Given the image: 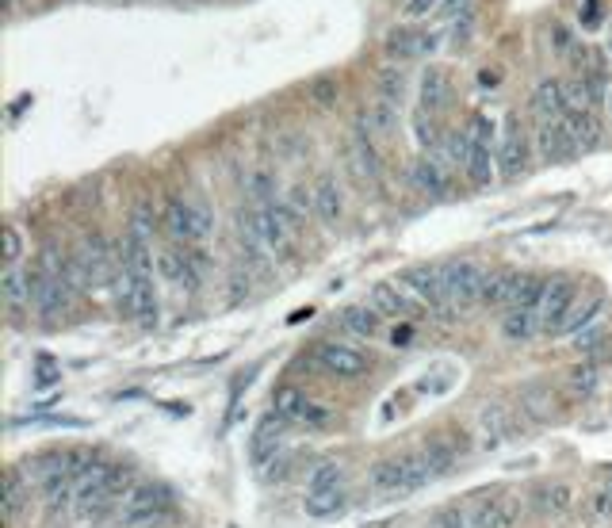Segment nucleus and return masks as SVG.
I'll return each instance as SVG.
<instances>
[{"instance_id": "nucleus-1", "label": "nucleus", "mask_w": 612, "mask_h": 528, "mask_svg": "<svg viewBox=\"0 0 612 528\" xmlns=\"http://www.w3.org/2000/svg\"><path fill=\"white\" fill-rule=\"evenodd\" d=\"M433 483V467L425 460V452L417 456H391L372 467V486L379 494H406L417 486Z\"/></svg>"}, {"instance_id": "nucleus-2", "label": "nucleus", "mask_w": 612, "mask_h": 528, "mask_svg": "<svg viewBox=\"0 0 612 528\" xmlns=\"http://www.w3.org/2000/svg\"><path fill=\"white\" fill-rule=\"evenodd\" d=\"M173 513V490L161 483H142L131 486V494L119 506V525L123 528H142L153 521H165Z\"/></svg>"}, {"instance_id": "nucleus-3", "label": "nucleus", "mask_w": 612, "mask_h": 528, "mask_svg": "<svg viewBox=\"0 0 612 528\" xmlns=\"http://www.w3.org/2000/svg\"><path fill=\"white\" fill-rule=\"evenodd\" d=\"M306 513L310 517H329L345 506V471L337 460H322L310 471V483H306Z\"/></svg>"}, {"instance_id": "nucleus-4", "label": "nucleus", "mask_w": 612, "mask_h": 528, "mask_svg": "<svg viewBox=\"0 0 612 528\" xmlns=\"http://www.w3.org/2000/svg\"><path fill=\"white\" fill-rule=\"evenodd\" d=\"M471 161H467V180L475 188H486L498 180V150H494V123L486 115H475L471 119Z\"/></svg>"}, {"instance_id": "nucleus-5", "label": "nucleus", "mask_w": 612, "mask_h": 528, "mask_svg": "<svg viewBox=\"0 0 612 528\" xmlns=\"http://www.w3.org/2000/svg\"><path fill=\"white\" fill-rule=\"evenodd\" d=\"M165 226H169V234H173L176 242L196 245L211 234V211L203 203H196V199L169 196V203H165Z\"/></svg>"}, {"instance_id": "nucleus-6", "label": "nucleus", "mask_w": 612, "mask_h": 528, "mask_svg": "<svg viewBox=\"0 0 612 528\" xmlns=\"http://www.w3.org/2000/svg\"><path fill=\"white\" fill-rule=\"evenodd\" d=\"M471 528H513L521 521V498L517 494H475L463 502Z\"/></svg>"}, {"instance_id": "nucleus-7", "label": "nucleus", "mask_w": 612, "mask_h": 528, "mask_svg": "<svg viewBox=\"0 0 612 528\" xmlns=\"http://www.w3.org/2000/svg\"><path fill=\"white\" fill-rule=\"evenodd\" d=\"M486 276L479 264L471 261H448L440 264V284H444V295L452 307H471L482 299V287H486Z\"/></svg>"}, {"instance_id": "nucleus-8", "label": "nucleus", "mask_w": 612, "mask_h": 528, "mask_svg": "<svg viewBox=\"0 0 612 528\" xmlns=\"http://www.w3.org/2000/svg\"><path fill=\"white\" fill-rule=\"evenodd\" d=\"M402 287L414 295V299H421L425 307L437 314L440 322H452V303H448V295H444V284H440V264H417V268H410L406 276H402Z\"/></svg>"}, {"instance_id": "nucleus-9", "label": "nucleus", "mask_w": 612, "mask_h": 528, "mask_svg": "<svg viewBox=\"0 0 612 528\" xmlns=\"http://www.w3.org/2000/svg\"><path fill=\"white\" fill-rule=\"evenodd\" d=\"M440 50V35L433 31H417V27H394L387 31V39H383V54L398 62V66H406V62H421V58H429V54H437Z\"/></svg>"}, {"instance_id": "nucleus-10", "label": "nucleus", "mask_w": 612, "mask_h": 528, "mask_svg": "<svg viewBox=\"0 0 612 528\" xmlns=\"http://www.w3.org/2000/svg\"><path fill=\"white\" fill-rule=\"evenodd\" d=\"M73 276L81 287H108L115 280V264H111V249L104 238H88L77 257H73Z\"/></svg>"}, {"instance_id": "nucleus-11", "label": "nucleus", "mask_w": 612, "mask_h": 528, "mask_svg": "<svg viewBox=\"0 0 612 528\" xmlns=\"http://www.w3.org/2000/svg\"><path fill=\"white\" fill-rule=\"evenodd\" d=\"M314 364L333 375V379H360V375L368 372V356L360 349H352V345H345V341H322L314 349Z\"/></svg>"}, {"instance_id": "nucleus-12", "label": "nucleus", "mask_w": 612, "mask_h": 528, "mask_svg": "<svg viewBox=\"0 0 612 528\" xmlns=\"http://www.w3.org/2000/svg\"><path fill=\"white\" fill-rule=\"evenodd\" d=\"M528 169V134L521 127V119L513 115L509 123H505L502 131V142H498V176L502 180H513V176H521Z\"/></svg>"}, {"instance_id": "nucleus-13", "label": "nucleus", "mask_w": 612, "mask_h": 528, "mask_svg": "<svg viewBox=\"0 0 612 528\" xmlns=\"http://www.w3.org/2000/svg\"><path fill=\"white\" fill-rule=\"evenodd\" d=\"M157 276L169 280L173 287H188L192 291L199 284V261L188 249H176V245L157 249Z\"/></svg>"}, {"instance_id": "nucleus-14", "label": "nucleus", "mask_w": 612, "mask_h": 528, "mask_svg": "<svg viewBox=\"0 0 612 528\" xmlns=\"http://www.w3.org/2000/svg\"><path fill=\"white\" fill-rule=\"evenodd\" d=\"M284 425L287 421L272 410L268 418H261V425L253 429V437H249V456L257 467H268V463H276L280 456V448H284Z\"/></svg>"}, {"instance_id": "nucleus-15", "label": "nucleus", "mask_w": 612, "mask_h": 528, "mask_svg": "<svg viewBox=\"0 0 612 528\" xmlns=\"http://www.w3.org/2000/svg\"><path fill=\"white\" fill-rule=\"evenodd\" d=\"M536 154L544 161H567L570 154H578V142L563 119H540L536 127Z\"/></svg>"}, {"instance_id": "nucleus-16", "label": "nucleus", "mask_w": 612, "mask_h": 528, "mask_svg": "<svg viewBox=\"0 0 612 528\" xmlns=\"http://www.w3.org/2000/svg\"><path fill=\"white\" fill-rule=\"evenodd\" d=\"M410 180H414L417 192H425L429 199H444L448 196V188H452V169L440 161L437 154L429 157H417L414 169H410Z\"/></svg>"}, {"instance_id": "nucleus-17", "label": "nucleus", "mask_w": 612, "mask_h": 528, "mask_svg": "<svg viewBox=\"0 0 612 528\" xmlns=\"http://www.w3.org/2000/svg\"><path fill=\"white\" fill-rule=\"evenodd\" d=\"M574 299H578V287L570 284V280H551L544 291V303H540V330L544 333L559 330V322H563V314L570 310Z\"/></svg>"}, {"instance_id": "nucleus-18", "label": "nucleus", "mask_w": 612, "mask_h": 528, "mask_svg": "<svg viewBox=\"0 0 612 528\" xmlns=\"http://www.w3.org/2000/svg\"><path fill=\"white\" fill-rule=\"evenodd\" d=\"M352 150H356V161H360L364 176H372L375 184H379L383 180V161H379V150H375V127L368 115H360L352 123Z\"/></svg>"}, {"instance_id": "nucleus-19", "label": "nucleus", "mask_w": 612, "mask_h": 528, "mask_svg": "<svg viewBox=\"0 0 612 528\" xmlns=\"http://www.w3.org/2000/svg\"><path fill=\"white\" fill-rule=\"evenodd\" d=\"M570 104H574V100H570V88L563 85V81H555V77H551V81H540L536 92H532V115H536V119H563L570 111Z\"/></svg>"}, {"instance_id": "nucleus-20", "label": "nucleus", "mask_w": 612, "mask_h": 528, "mask_svg": "<svg viewBox=\"0 0 612 528\" xmlns=\"http://www.w3.org/2000/svg\"><path fill=\"white\" fill-rule=\"evenodd\" d=\"M276 414L284 421H306V425H322L326 421V410H318L303 391H295V387H284L280 395H276Z\"/></svg>"}, {"instance_id": "nucleus-21", "label": "nucleus", "mask_w": 612, "mask_h": 528, "mask_svg": "<svg viewBox=\"0 0 612 528\" xmlns=\"http://www.w3.org/2000/svg\"><path fill=\"white\" fill-rule=\"evenodd\" d=\"M448 96H452L448 77H444L437 66H429L425 73H421V88H417V111L437 115L440 108H448Z\"/></svg>"}, {"instance_id": "nucleus-22", "label": "nucleus", "mask_w": 612, "mask_h": 528, "mask_svg": "<svg viewBox=\"0 0 612 528\" xmlns=\"http://www.w3.org/2000/svg\"><path fill=\"white\" fill-rule=\"evenodd\" d=\"M314 215L326 222V226H337L341 215H345V196H341V184H337V176H322L318 184H314Z\"/></svg>"}, {"instance_id": "nucleus-23", "label": "nucleus", "mask_w": 612, "mask_h": 528, "mask_svg": "<svg viewBox=\"0 0 612 528\" xmlns=\"http://www.w3.org/2000/svg\"><path fill=\"white\" fill-rule=\"evenodd\" d=\"M563 123H567L570 134H574L578 150H593V146H601V123H597V115H593L590 104H570V111L563 115Z\"/></svg>"}, {"instance_id": "nucleus-24", "label": "nucleus", "mask_w": 612, "mask_h": 528, "mask_svg": "<svg viewBox=\"0 0 612 528\" xmlns=\"http://www.w3.org/2000/svg\"><path fill=\"white\" fill-rule=\"evenodd\" d=\"M482 433H486V448H498L505 440L517 437V421H513V410L502 406V402H490L482 410Z\"/></svg>"}, {"instance_id": "nucleus-25", "label": "nucleus", "mask_w": 612, "mask_h": 528, "mask_svg": "<svg viewBox=\"0 0 612 528\" xmlns=\"http://www.w3.org/2000/svg\"><path fill=\"white\" fill-rule=\"evenodd\" d=\"M0 295H4V307L12 310V314H23V307H31V272L4 268V276H0Z\"/></svg>"}, {"instance_id": "nucleus-26", "label": "nucleus", "mask_w": 612, "mask_h": 528, "mask_svg": "<svg viewBox=\"0 0 612 528\" xmlns=\"http://www.w3.org/2000/svg\"><path fill=\"white\" fill-rule=\"evenodd\" d=\"M27 498H31V475H27L23 467H12L8 479H4V521H8V525L20 517V509L27 506Z\"/></svg>"}, {"instance_id": "nucleus-27", "label": "nucleus", "mask_w": 612, "mask_h": 528, "mask_svg": "<svg viewBox=\"0 0 612 528\" xmlns=\"http://www.w3.org/2000/svg\"><path fill=\"white\" fill-rule=\"evenodd\" d=\"M521 272H498V276H486V287H482V303L486 307H513V295L521 287Z\"/></svg>"}, {"instance_id": "nucleus-28", "label": "nucleus", "mask_w": 612, "mask_h": 528, "mask_svg": "<svg viewBox=\"0 0 612 528\" xmlns=\"http://www.w3.org/2000/svg\"><path fill=\"white\" fill-rule=\"evenodd\" d=\"M437 157L452 173H467V161H471V131L444 134V142L437 146Z\"/></svg>"}, {"instance_id": "nucleus-29", "label": "nucleus", "mask_w": 612, "mask_h": 528, "mask_svg": "<svg viewBox=\"0 0 612 528\" xmlns=\"http://www.w3.org/2000/svg\"><path fill=\"white\" fill-rule=\"evenodd\" d=\"M570 506H574V494H570V486H563V483L540 486V490L532 494V509H536L540 517H563Z\"/></svg>"}, {"instance_id": "nucleus-30", "label": "nucleus", "mask_w": 612, "mask_h": 528, "mask_svg": "<svg viewBox=\"0 0 612 528\" xmlns=\"http://www.w3.org/2000/svg\"><path fill=\"white\" fill-rule=\"evenodd\" d=\"M540 333V314L536 310H509L502 318V337L513 345H525Z\"/></svg>"}, {"instance_id": "nucleus-31", "label": "nucleus", "mask_w": 612, "mask_h": 528, "mask_svg": "<svg viewBox=\"0 0 612 528\" xmlns=\"http://www.w3.org/2000/svg\"><path fill=\"white\" fill-rule=\"evenodd\" d=\"M597 310H601V295H578L570 310L563 314V322H559V330L555 337H563V333H578L582 326H590L593 318H597Z\"/></svg>"}, {"instance_id": "nucleus-32", "label": "nucleus", "mask_w": 612, "mask_h": 528, "mask_svg": "<svg viewBox=\"0 0 612 528\" xmlns=\"http://www.w3.org/2000/svg\"><path fill=\"white\" fill-rule=\"evenodd\" d=\"M368 303H372L383 318H406V314H410V303H406V295L398 291V284H375L372 295H368Z\"/></svg>"}, {"instance_id": "nucleus-33", "label": "nucleus", "mask_w": 612, "mask_h": 528, "mask_svg": "<svg viewBox=\"0 0 612 528\" xmlns=\"http://www.w3.org/2000/svg\"><path fill=\"white\" fill-rule=\"evenodd\" d=\"M341 326L349 333H356V337H375L379 326H383V314L372 303L368 307H345L341 310Z\"/></svg>"}, {"instance_id": "nucleus-34", "label": "nucleus", "mask_w": 612, "mask_h": 528, "mask_svg": "<svg viewBox=\"0 0 612 528\" xmlns=\"http://www.w3.org/2000/svg\"><path fill=\"white\" fill-rule=\"evenodd\" d=\"M375 92H379L383 100H391L394 108H402V104H406V69L387 66L379 77H375Z\"/></svg>"}, {"instance_id": "nucleus-35", "label": "nucleus", "mask_w": 612, "mask_h": 528, "mask_svg": "<svg viewBox=\"0 0 612 528\" xmlns=\"http://www.w3.org/2000/svg\"><path fill=\"white\" fill-rule=\"evenodd\" d=\"M551 387H544V383H532V387H525L521 391V410H525L532 421H547L551 418Z\"/></svg>"}, {"instance_id": "nucleus-36", "label": "nucleus", "mask_w": 612, "mask_h": 528, "mask_svg": "<svg viewBox=\"0 0 612 528\" xmlns=\"http://www.w3.org/2000/svg\"><path fill=\"white\" fill-rule=\"evenodd\" d=\"M544 291H547L544 276H525V280H521V287H517V295H513V307H509V310H536V314H540Z\"/></svg>"}, {"instance_id": "nucleus-37", "label": "nucleus", "mask_w": 612, "mask_h": 528, "mask_svg": "<svg viewBox=\"0 0 612 528\" xmlns=\"http://www.w3.org/2000/svg\"><path fill=\"white\" fill-rule=\"evenodd\" d=\"M245 188H249V199H253L257 207H264V203H276V176L264 173V169H257V173H249V180H245Z\"/></svg>"}, {"instance_id": "nucleus-38", "label": "nucleus", "mask_w": 612, "mask_h": 528, "mask_svg": "<svg viewBox=\"0 0 612 528\" xmlns=\"http://www.w3.org/2000/svg\"><path fill=\"white\" fill-rule=\"evenodd\" d=\"M398 111H402V108H394L391 100H383V96H379V100H375V104H372V108H368V111H364V115L372 119L375 131L391 134L394 127H398Z\"/></svg>"}, {"instance_id": "nucleus-39", "label": "nucleus", "mask_w": 612, "mask_h": 528, "mask_svg": "<svg viewBox=\"0 0 612 528\" xmlns=\"http://www.w3.org/2000/svg\"><path fill=\"white\" fill-rule=\"evenodd\" d=\"M471 39H475V12H471V16H459V20H452L448 46H452V50H467V46H471Z\"/></svg>"}, {"instance_id": "nucleus-40", "label": "nucleus", "mask_w": 612, "mask_h": 528, "mask_svg": "<svg viewBox=\"0 0 612 528\" xmlns=\"http://www.w3.org/2000/svg\"><path fill=\"white\" fill-rule=\"evenodd\" d=\"M570 387H574V395H593L597 391V368L593 364L570 368Z\"/></svg>"}, {"instance_id": "nucleus-41", "label": "nucleus", "mask_w": 612, "mask_h": 528, "mask_svg": "<svg viewBox=\"0 0 612 528\" xmlns=\"http://www.w3.org/2000/svg\"><path fill=\"white\" fill-rule=\"evenodd\" d=\"M20 253H23V234L20 226H4V268H16L20 264Z\"/></svg>"}, {"instance_id": "nucleus-42", "label": "nucleus", "mask_w": 612, "mask_h": 528, "mask_svg": "<svg viewBox=\"0 0 612 528\" xmlns=\"http://www.w3.org/2000/svg\"><path fill=\"white\" fill-rule=\"evenodd\" d=\"M287 211H291L295 219H306V215L314 211V192H306V184H295L291 196H287Z\"/></svg>"}, {"instance_id": "nucleus-43", "label": "nucleus", "mask_w": 612, "mask_h": 528, "mask_svg": "<svg viewBox=\"0 0 612 528\" xmlns=\"http://www.w3.org/2000/svg\"><path fill=\"white\" fill-rule=\"evenodd\" d=\"M444 0H402V16L406 20H429L433 12H440Z\"/></svg>"}, {"instance_id": "nucleus-44", "label": "nucleus", "mask_w": 612, "mask_h": 528, "mask_svg": "<svg viewBox=\"0 0 612 528\" xmlns=\"http://www.w3.org/2000/svg\"><path fill=\"white\" fill-rule=\"evenodd\" d=\"M601 20H605V4H601V0H582V4H578V23H582V31H593Z\"/></svg>"}, {"instance_id": "nucleus-45", "label": "nucleus", "mask_w": 612, "mask_h": 528, "mask_svg": "<svg viewBox=\"0 0 612 528\" xmlns=\"http://www.w3.org/2000/svg\"><path fill=\"white\" fill-rule=\"evenodd\" d=\"M601 341H605V326H582V330L574 333V345H578V352H593Z\"/></svg>"}, {"instance_id": "nucleus-46", "label": "nucleus", "mask_w": 612, "mask_h": 528, "mask_svg": "<svg viewBox=\"0 0 612 528\" xmlns=\"http://www.w3.org/2000/svg\"><path fill=\"white\" fill-rule=\"evenodd\" d=\"M547 46H551L555 54H570V46H574V35H570L563 23H555V27L547 31Z\"/></svg>"}, {"instance_id": "nucleus-47", "label": "nucleus", "mask_w": 612, "mask_h": 528, "mask_svg": "<svg viewBox=\"0 0 612 528\" xmlns=\"http://www.w3.org/2000/svg\"><path fill=\"white\" fill-rule=\"evenodd\" d=\"M310 96H314L318 108H329V104L337 100V81H314V85H310Z\"/></svg>"}, {"instance_id": "nucleus-48", "label": "nucleus", "mask_w": 612, "mask_h": 528, "mask_svg": "<svg viewBox=\"0 0 612 528\" xmlns=\"http://www.w3.org/2000/svg\"><path fill=\"white\" fill-rule=\"evenodd\" d=\"M440 12H444L448 20H459V16H471V12H475V0H444V4H440Z\"/></svg>"}, {"instance_id": "nucleus-49", "label": "nucleus", "mask_w": 612, "mask_h": 528, "mask_svg": "<svg viewBox=\"0 0 612 528\" xmlns=\"http://www.w3.org/2000/svg\"><path fill=\"white\" fill-rule=\"evenodd\" d=\"M597 517H612V483L597 494Z\"/></svg>"}, {"instance_id": "nucleus-50", "label": "nucleus", "mask_w": 612, "mask_h": 528, "mask_svg": "<svg viewBox=\"0 0 612 528\" xmlns=\"http://www.w3.org/2000/svg\"><path fill=\"white\" fill-rule=\"evenodd\" d=\"M391 345H394V349H406V345H410V330H394Z\"/></svg>"}, {"instance_id": "nucleus-51", "label": "nucleus", "mask_w": 612, "mask_h": 528, "mask_svg": "<svg viewBox=\"0 0 612 528\" xmlns=\"http://www.w3.org/2000/svg\"><path fill=\"white\" fill-rule=\"evenodd\" d=\"M605 108H609V119H612V88H609V96H605Z\"/></svg>"}, {"instance_id": "nucleus-52", "label": "nucleus", "mask_w": 612, "mask_h": 528, "mask_svg": "<svg viewBox=\"0 0 612 528\" xmlns=\"http://www.w3.org/2000/svg\"><path fill=\"white\" fill-rule=\"evenodd\" d=\"M12 4H20V0H12Z\"/></svg>"}]
</instances>
